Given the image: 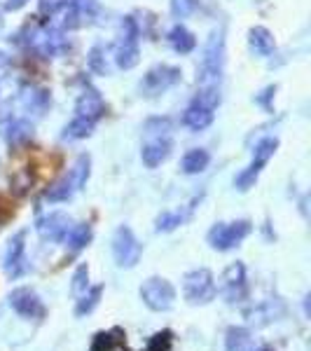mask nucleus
I'll list each match as a JSON object with an SVG mask.
<instances>
[{"label": "nucleus", "instance_id": "1", "mask_svg": "<svg viewBox=\"0 0 311 351\" xmlns=\"http://www.w3.org/2000/svg\"><path fill=\"white\" fill-rule=\"evenodd\" d=\"M225 68V31L218 28L208 36L206 45H203L201 64L197 71V84L199 87H218L220 77H223Z\"/></svg>", "mask_w": 311, "mask_h": 351}, {"label": "nucleus", "instance_id": "2", "mask_svg": "<svg viewBox=\"0 0 311 351\" xmlns=\"http://www.w3.org/2000/svg\"><path fill=\"white\" fill-rule=\"evenodd\" d=\"M89 173H92V157L80 155L64 178H59L54 185H49V190L45 192V199H47L49 204L68 202L75 192H80L84 185H87Z\"/></svg>", "mask_w": 311, "mask_h": 351}, {"label": "nucleus", "instance_id": "3", "mask_svg": "<svg viewBox=\"0 0 311 351\" xmlns=\"http://www.w3.org/2000/svg\"><path fill=\"white\" fill-rule=\"evenodd\" d=\"M183 295L185 302L192 307H203V304H211L218 295V286L213 279L211 269L199 267L192 269L183 276Z\"/></svg>", "mask_w": 311, "mask_h": 351}, {"label": "nucleus", "instance_id": "4", "mask_svg": "<svg viewBox=\"0 0 311 351\" xmlns=\"http://www.w3.org/2000/svg\"><path fill=\"white\" fill-rule=\"evenodd\" d=\"M253 232L251 220H234V223H216L208 232V246L213 251H232L234 246H239Z\"/></svg>", "mask_w": 311, "mask_h": 351}, {"label": "nucleus", "instance_id": "5", "mask_svg": "<svg viewBox=\"0 0 311 351\" xmlns=\"http://www.w3.org/2000/svg\"><path fill=\"white\" fill-rule=\"evenodd\" d=\"M140 300L150 311H169L176 304V288L169 279H162V276H150L148 281H143L140 286Z\"/></svg>", "mask_w": 311, "mask_h": 351}, {"label": "nucleus", "instance_id": "6", "mask_svg": "<svg viewBox=\"0 0 311 351\" xmlns=\"http://www.w3.org/2000/svg\"><path fill=\"white\" fill-rule=\"evenodd\" d=\"M140 256H143V246L136 239L134 230L127 225H120L112 234V258H115L117 267L132 269L138 265Z\"/></svg>", "mask_w": 311, "mask_h": 351}, {"label": "nucleus", "instance_id": "7", "mask_svg": "<svg viewBox=\"0 0 311 351\" xmlns=\"http://www.w3.org/2000/svg\"><path fill=\"white\" fill-rule=\"evenodd\" d=\"M180 77H183V73H180V68L176 66H166V64L155 66V68H150L143 80H140V92L145 96H150V99H155V96L164 94L166 89H171L173 84H178Z\"/></svg>", "mask_w": 311, "mask_h": 351}, {"label": "nucleus", "instance_id": "8", "mask_svg": "<svg viewBox=\"0 0 311 351\" xmlns=\"http://www.w3.org/2000/svg\"><path fill=\"white\" fill-rule=\"evenodd\" d=\"M3 269L8 279H21L28 271V260H26V232H16L12 239L8 241L3 256Z\"/></svg>", "mask_w": 311, "mask_h": 351}, {"label": "nucleus", "instance_id": "9", "mask_svg": "<svg viewBox=\"0 0 311 351\" xmlns=\"http://www.w3.org/2000/svg\"><path fill=\"white\" fill-rule=\"evenodd\" d=\"M248 284H246V267L241 263H234L225 269L220 279V293L227 302H241L246 298Z\"/></svg>", "mask_w": 311, "mask_h": 351}, {"label": "nucleus", "instance_id": "10", "mask_svg": "<svg viewBox=\"0 0 311 351\" xmlns=\"http://www.w3.org/2000/svg\"><path fill=\"white\" fill-rule=\"evenodd\" d=\"M8 300H10V307L19 316H24V319H42L45 316L42 300L31 288H14Z\"/></svg>", "mask_w": 311, "mask_h": 351}, {"label": "nucleus", "instance_id": "11", "mask_svg": "<svg viewBox=\"0 0 311 351\" xmlns=\"http://www.w3.org/2000/svg\"><path fill=\"white\" fill-rule=\"evenodd\" d=\"M71 218L61 211H54V213H47V216L38 218L36 223V232L40 234V239L45 241H64L68 230H71Z\"/></svg>", "mask_w": 311, "mask_h": 351}, {"label": "nucleus", "instance_id": "12", "mask_svg": "<svg viewBox=\"0 0 311 351\" xmlns=\"http://www.w3.org/2000/svg\"><path fill=\"white\" fill-rule=\"evenodd\" d=\"M173 150V143L169 136H155V138H150L148 143L143 145V150H140V160L148 169H157L160 164H164L169 160V155H171Z\"/></svg>", "mask_w": 311, "mask_h": 351}, {"label": "nucleus", "instance_id": "13", "mask_svg": "<svg viewBox=\"0 0 311 351\" xmlns=\"http://www.w3.org/2000/svg\"><path fill=\"white\" fill-rule=\"evenodd\" d=\"M19 101L21 106H24V110L33 112L36 117H40L47 112L49 104H52V96L45 87H36V84H26V87H21L19 92Z\"/></svg>", "mask_w": 311, "mask_h": 351}, {"label": "nucleus", "instance_id": "14", "mask_svg": "<svg viewBox=\"0 0 311 351\" xmlns=\"http://www.w3.org/2000/svg\"><path fill=\"white\" fill-rule=\"evenodd\" d=\"M75 112L77 117H87V120H101L105 115V101L96 89H84L75 101Z\"/></svg>", "mask_w": 311, "mask_h": 351}, {"label": "nucleus", "instance_id": "15", "mask_svg": "<svg viewBox=\"0 0 311 351\" xmlns=\"http://www.w3.org/2000/svg\"><path fill=\"white\" fill-rule=\"evenodd\" d=\"M3 136L10 143V148H21V145H26L33 138V124L24 120V117L21 120H12L3 127Z\"/></svg>", "mask_w": 311, "mask_h": 351}, {"label": "nucleus", "instance_id": "16", "mask_svg": "<svg viewBox=\"0 0 311 351\" xmlns=\"http://www.w3.org/2000/svg\"><path fill=\"white\" fill-rule=\"evenodd\" d=\"M138 61H140L138 40H132V38H120V43L115 45V64L120 66L122 71H132Z\"/></svg>", "mask_w": 311, "mask_h": 351}, {"label": "nucleus", "instance_id": "17", "mask_svg": "<svg viewBox=\"0 0 311 351\" xmlns=\"http://www.w3.org/2000/svg\"><path fill=\"white\" fill-rule=\"evenodd\" d=\"M248 47H251L253 54L267 56L274 52V47H276L274 36H271L264 26H253L251 31H248Z\"/></svg>", "mask_w": 311, "mask_h": 351}, {"label": "nucleus", "instance_id": "18", "mask_svg": "<svg viewBox=\"0 0 311 351\" xmlns=\"http://www.w3.org/2000/svg\"><path fill=\"white\" fill-rule=\"evenodd\" d=\"M208 164H211V155H208V150L192 148V150L185 152L183 162H180V171L188 173V176H197V173L206 171Z\"/></svg>", "mask_w": 311, "mask_h": 351}, {"label": "nucleus", "instance_id": "19", "mask_svg": "<svg viewBox=\"0 0 311 351\" xmlns=\"http://www.w3.org/2000/svg\"><path fill=\"white\" fill-rule=\"evenodd\" d=\"M253 347V337L248 328L241 326H232L225 332V351H251Z\"/></svg>", "mask_w": 311, "mask_h": 351}, {"label": "nucleus", "instance_id": "20", "mask_svg": "<svg viewBox=\"0 0 311 351\" xmlns=\"http://www.w3.org/2000/svg\"><path fill=\"white\" fill-rule=\"evenodd\" d=\"M211 122H213V110L203 108V106L192 104L190 108L183 112V124L188 129H192V132H201V129H206Z\"/></svg>", "mask_w": 311, "mask_h": 351}, {"label": "nucleus", "instance_id": "21", "mask_svg": "<svg viewBox=\"0 0 311 351\" xmlns=\"http://www.w3.org/2000/svg\"><path fill=\"white\" fill-rule=\"evenodd\" d=\"M169 43H171V47H173V52H178V54H190L192 49L197 47V38L192 36V33L188 31L185 26H173L171 31H169Z\"/></svg>", "mask_w": 311, "mask_h": 351}, {"label": "nucleus", "instance_id": "22", "mask_svg": "<svg viewBox=\"0 0 311 351\" xmlns=\"http://www.w3.org/2000/svg\"><path fill=\"white\" fill-rule=\"evenodd\" d=\"M92 237H94L92 225H89V223H80V225H73V228L68 230V234H66L64 241L68 243V248H71L73 253H77V251H82V248L89 246Z\"/></svg>", "mask_w": 311, "mask_h": 351}, {"label": "nucleus", "instance_id": "23", "mask_svg": "<svg viewBox=\"0 0 311 351\" xmlns=\"http://www.w3.org/2000/svg\"><path fill=\"white\" fill-rule=\"evenodd\" d=\"M101 295H103V286H92L82 293L80 300H77V307H75V316H87L99 307Z\"/></svg>", "mask_w": 311, "mask_h": 351}, {"label": "nucleus", "instance_id": "24", "mask_svg": "<svg viewBox=\"0 0 311 351\" xmlns=\"http://www.w3.org/2000/svg\"><path fill=\"white\" fill-rule=\"evenodd\" d=\"M94 124L92 120L87 117H75L68 127L64 129V138L66 141H82V138H89L94 134Z\"/></svg>", "mask_w": 311, "mask_h": 351}, {"label": "nucleus", "instance_id": "25", "mask_svg": "<svg viewBox=\"0 0 311 351\" xmlns=\"http://www.w3.org/2000/svg\"><path fill=\"white\" fill-rule=\"evenodd\" d=\"M276 148H279V138H264V141H260V143L256 145V150H253L251 167L256 164V169L260 167V171H262L264 164H267L271 160V155L276 152Z\"/></svg>", "mask_w": 311, "mask_h": 351}, {"label": "nucleus", "instance_id": "26", "mask_svg": "<svg viewBox=\"0 0 311 351\" xmlns=\"http://www.w3.org/2000/svg\"><path fill=\"white\" fill-rule=\"evenodd\" d=\"M183 223H185L183 211H164L162 216H157V220H155V230L157 232H173Z\"/></svg>", "mask_w": 311, "mask_h": 351}, {"label": "nucleus", "instance_id": "27", "mask_svg": "<svg viewBox=\"0 0 311 351\" xmlns=\"http://www.w3.org/2000/svg\"><path fill=\"white\" fill-rule=\"evenodd\" d=\"M87 64H89V71L96 73V75H108V73H110L103 47H92V49H89Z\"/></svg>", "mask_w": 311, "mask_h": 351}, {"label": "nucleus", "instance_id": "28", "mask_svg": "<svg viewBox=\"0 0 311 351\" xmlns=\"http://www.w3.org/2000/svg\"><path fill=\"white\" fill-rule=\"evenodd\" d=\"M192 104L203 106V108H208V110H216L220 106V89L218 87H199V92H197Z\"/></svg>", "mask_w": 311, "mask_h": 351}, {"label": "nucleus", "instance_id": "29", "mask_svg": "<svg viewBox=\"0 0 311 351\" xmlns=\"http://www.w3.org/2000/svg\"><path fill=\"white\" fill-rule=\"evenodd\" d=\"M89 288V267L87 265H80L73 274V284H71V293L75 298H80L84 291Z\"/></svg>", "mask_w": 311, "mask_h": 351}, {"label": "nucleus", "instance_id": "30", "mask_svg": "<svg viewBox=\"0 0 311 351\" xmlns=\"http://www.w3.org/2000/svg\"><path fill=\"white\" fill-rule=\"evenodd\" d=\"M171 10H173V14H176V16L185 19V16H190L197 10V0H173Z\"/></svg>", "mask_w": 311, "mask_h": 351}, {"label": "nucleus", "instance_id": "31", "mask_svg": "<svg viewBox=\"0 0 311 351\" xmlns=\"http://www.w3.org/2000/svg\"><path fill=\"white\" fill-rule=\"evenodd\" d=\"M145 132L148 134H155V136H166L171 132V122L164 117V120H150L145 122Z\"/></svg>", "mask_w": 311, "mask_h": 351}, {"label": "nucleus", "instance_id": "32", "mask_svg": "<svg viewBox=\"0 0 311 351\" xmlns=\"http://www.w3.org/2000/svg\"><path fill=\"white\" fill-rule=\"evenodd\" d=\"M59 5H61V0H40L38 3V12H40L42 16H54L56 14V10H59Z\"/></svg>", "mask_w": 311, "mask_h": 351}, {"label": "nucleus", "instance_id": "33", "mask_svg": "<svg viewBox=\"0 0 311 351\" xmlns=\"http://www.w3.org/2000/svg\"><path fill=\"white\" fill-rule=\"evenodd\" d=\"M274 92H276V87H267V89L262 92V96H258V104H262L264 108L269 110V99L274 96Z\"/></svg>", "mask_w": 311, "mask_h": 351}, {"label": "nucleus", "instance_id": "34", "mask_svg": "<svg viewBox=\"0 0 311 351\" xmlns=\"http://www.w3.org/2000/svg\"><path fill=\"white\" fill-rule=\"evenodd\" d=\"M26 3L28 0H8V3H5V10H12V12H16V10H21Z\"/></svg>", "mask_w": 311, "mask_h": 351}, {"label": "nucleus", "instance_id": "35", "mask_svg": "<svg viewBox=\"0 0 311 351\" xmlns=\"http://www.w3.org/2000/svg\"><path fill=\"white\" fill-rule=\"evenodd\" d=\"M10 66V56L3 52V49H0V71H5V68Z\"/></svg>", "mask_w": 311, "mask_h": 351}, {"label": "nucleus", "instance_id": "36", "mask_svg": "<svg viewBox=\"0 0 311 351\" xmlns=\"http://www.w3.org/2000/svg\"><path fill=\"white\" fill-rule=\"evenodd\" d=\"M3 10H5V8L0 5V26H3Z\"/></svg>", "mask_w": 311, "mask_h": 351}]
</instances>
